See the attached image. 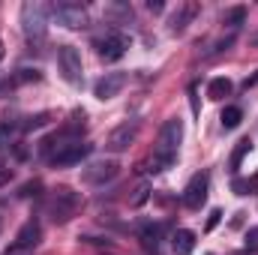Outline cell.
<instances>
[{
    "label": "cell",
    "mask_w": 258,
    "mask_h": 255,
    "mask_svg": "<svg viewBox=\"0 0 258 255\" xmlns=\"http://www.w3.org/2000/svg\"><path fill=\"white\" fill-rule=\"evenodd\" d=\"M180 141H183V120H180V117L165 120V123H162V129H159V138H156L153 156H150V162H147V168H144V171L159 174V171L171 168V162H174V156H177Z\"/></svg>",
    "instance_id": "cell-1"
},
{
    "label": "cell",
    "mask_w": 258,
    "mask_h": 255,
    "mask_svg": "<svg viewBox=\"0 0 258 255\" xmlns=\"http://www.w3.org/2000/svg\"><path fill=\"white\" fill-rule=\"evenodd\" d=\"M81 192L69 189V186H57V189L48 192V198H45V213H48V219L51 222H57V225H63L69 222L78 210H81Z\"/></svg>",
    "instance_id": "cell-2"
},
{
    "label": "cell",
    "mask_w": 258,
    "mask_h": 255,
    "mask_svg": "<svg viewBox=\"0 0 258 255\" xmlns=\"http://www.w3.org/2000/svg\"><path fill=\"white\" fill-rule=\"evenodd\" d=\"M48 15H51V9L45 6V3H39V0H27L24 6H21V24H24V33L33 39H39V36H45V24H48Z\"/></svg>",
    "instance_id": "cell-3"
},
{
    "label": "cell",
    "mask_w": 258,
    "mask_h": 255,
    "mask_svg": "<svg viewBox=\"0 0 258 255\" xmlns=\"http://www.w3.org/2000/svg\"><path fill=\"white\" fill-rule=\"evenodd\" d=\"M117 174H120V162L117 159H96V162H90V165L81 168V180L90 183V186H105Z\"/></svg>",
    "instance_id": "cell-4"
},
{
    "label": "cell",
    "mask_w": 258,
    "mask_h": 255,
    "mask_svg": "<svg viewBox=\"0 0 258 255\" xmlns=\"http://www.w3.org/2000/svg\"><path fill=\"white\" fill-rule=\"evenodd\" d=\"M51 9V15L66 24V27H84L87 24V9H84V3H78V0H57V3H51L48 6Z\"/></svg>",
    "instance_id": "cell-5"
},
{
    "label": "cell",
    "mask_w": 258,
    "mask_h": 255,
    "mask_svg": "<svg viewBox=\"0 0 258 255\" xmlns=\"http://www.w3.org/2000/svg\"><path fill=\"white\" fill-rule=\"evenodd\" d=\"M135 138H138V123L129 120V123H120L117 129H111V135L105 138V147L111 153H123V150H129L135 144Z\"/></svg>",
    "instance_id": "cell-6"
},
{
    "label": "cell",
    "mask_w": 258,
    "mask_h": 255,
    "mask_svg": "<svg viewBox=\"0 0 258 255\" xmlns=\"http://www.w3.org/2000/svg\"><path fill=\"white\" fill-rule=\"evenodd\" d=\"M57 60H60V69H63L66 81L69 84H81V54H78V48L75 45H63L60 54H57Z\"/></svg>",
    "instance_id": "cell-7"
},
{
    "label": "cell",
    "mask_w": 258,
    "mask_h": 255,
    "mask_svg": "<svg viewBox=\"0 0 258 255\" xmlns=\"http://www.w3.org/2000/svg\"><path fill=\"white\" fill-rule=\"evenodd\" d=\"M90 153V144L87 141H75V144H69V147H63L60 153H54L48 162L54 165V168H69V165H81V159Z\"/></svg>",
    "instance_id": "cell-8"
},
{
    "label": "cell",
    "mask_w": 258,
    "mask_h": 255,
    "mask_svg": "<svg viewBox=\"0 0 258 255\" xmlns=\"http://www.w3.org/2000/svg\"><path fill=\"white\" fill-rule=\"evenodd\" d=\"M126 87V72H108V75H102L99 81H96V87H93V93H96V99H114L120 90Z\"/></svg>",
    "instance_id": "cell-9"
},
{
    "label": "cell",
    "mask_w": 258,
    "mask_h": 255,
    "mask_svg": "<svg viewBox=\"0 0 258 255\" xmlns=\"http://www.w3.org/2000/svg\"><path fill=\"white\" fill-rule=\"evenodd\" d=\"M207 186H210L207 174H195L192 180L186 183V189H183V204L189 210H201V204L207 201Z\"/></svg>",
    "instance_id": "cell-10"
},
{
    "label": "cell",
    "mask_w": 258,
    "mask_h": 255,
    "mask_svg": "<svg viewBox=\"0 0 258 255\" xmlns=\"http://www.w3.org/2000/svg\"><path fill=\"white\" fill-rule=\"evenodd\" d=\"M129 48V39L123 33H108L102 42H99V57L105 60V63H114V60H120L123 54H126Z\"/></svg>",
    "instance_id": "cell-11"
},
{
    "label": "cell",
    "mask_w": 258,
    "mask_h": 255,
    "mask_svg": "<svg viewBox=\"0 0 258 255\" xmlns=\"http://www.w3.org/2000/svg\"><path fill=\"white\" fill-rule=\"evenodd\" d=\"M39 240H42L39 222H36V219H27V222L18 228V234H15V240H12V249H15V252H18V249H33Z\"/></svg>",
    "instance_id": "cell-12"
},
{
    "label": "cell",
    "mask_w": 258,
    "mask_h": 255,
    "mask_svg": "<svg viewBox=\"0 0 258 255\" xmlns=\"http://www.w3.org/2000/svg\"><path fill=\"white\" fill-rule=\"evenodd\" d=\"M171 246H174V255H192L195 249V234L189 228H180L174 237H171Z\"/></svg>",
    "instance_id": "cell-13"
},
{
    "label": "cell",
    "mask_w": 258,
    "mask_h": 255,
    "mask_svg": "<svg viewBox=\"0 0 258 255\" xmlns=\"http://www.w3.org/2000/svg\"><path fill=\"white\" fill-rule=\"evenodd\" d=\"M195 12H198V6H195V3H183V6L171 15V30H174V33H180V30H183V27L195 18Z\"/></svg>",
    "instance_id": "cell-14"
},
{
    "label": "cell",
    "mask_w": 258,
    "mask_h": 255,
    "mask_svg": "<svg viewBox=\"0 0 258 255\" xmlns=\"http://www.w3.org/2000/svg\"><path fill=\"white\" fill-rule=\"evenodd\" d=\"M18 129H21V123H18L15 117H0V147H6V144H15V138H18Z\"/></svg>",
    "instance_id": "cell-15"
},
{
    "label": "cell",
    "mask_w": 258,
    "mask_h": 255,
    "mask_svg": "<svg viewBox=\"0 0 258 255\" xmlns=\"http://www.w3.org/2000/svg\"><path fill=\"white\" fill-rule=\"evenodd\" d=\"M228 93H231V81H228V78H213V81H210V87H207V96H210V99H216V102H219V99H225Z\"/></svg>",
    "instance_id": "cell-16"
},
{
    "label": "cell",
    "mask_w": 258,
    "mask_h": 255,
    "mask_svg": "<svg viewBox=\"0 0 258 255\" xmlns=\"http://www.w3.org/2000/svg\"><path fill=\"white\" fill-rule=\"evenodd\" d=\"M249 150H252V141H249V138L237 141V147H234V153H231V162H228V165H231V171H237V168H240V162H243V156H246Z\"/></svg>",
    "instance_id": "cell-17"
},
{
    "label": "cell",
    "mask_w": 258,
    "mask_h": 255,
    "mask_svg": "<svg viewBox=\"0 0 258 255\" xmlns=\"http://www.w3.org/2000/svg\"><path fill=\"white\" fill-rule=\"evenodd\" d=\"M219 120H222V126H225V129H234V126H240V120H243V111H240L237 105H228V108L222 111V117H219Z\"/></svg>",
    "instance_id": "cell-18"
},
{
    "label": "cell",
    "mask_w": 258,
    "mask_h": 255,
    "mask_svg": "<svg viewBox=\"0 0 258 255\" xmlns=\"http://www.w3.org/2000/svg\"><path fill=\"white\" fill-rule=\"evenodd\" d=\"M222 21H225V24H228L231 30H237V27H240V24L246 21V9H243V6H237V9L225 12V18H222Z\"/></svg>",
    "instance_id": "cell-19"
},
{
    "label": "cell",
    "mask_w": 258,
    "mask_h": 255,
    "mask_svg": "<svg viewBox=\"0 0 258 255\" xmlns=\"http://www.w3.org/2000/svg\"><path fill=\"white\" fill-rule=\"evenodd\" d=\"M48 120H51V111H39V114L27 117V123H21V129H39V126H45Z\"/></svg>",
    "instance_id": "cell-20"
},
{
    "label": "cell",
    "mask_w": 258,
    "mask_h": 255,
    "mask_svg": "<svg viewBox=\"0 0 258 255\" xmlns=\"http://www.w3.org/2000/svg\"><path fill=\"white\" fill-rule=\"evenodd\" d=\"M231 189L237 192V195H249V192L258 189V177H249V180H234V186Z\"/></svg>",
    "instance_id": "cell-21"
},
{
    "label": "cell",
    "mask_w": 258,
    "mask_h": 255,
    "mask_svg": "<svg viewBox=\"0 0 258 255\" xmlns=\"http://www.w3.org/2000/svg\"><path fill=\"white\" fill-rule=\"evenodd\" d=\"M246 249L258 252V228H249V231H246Z\"/></svg>",
    "instance_id": "cell-22"
},
{
    "label": "cell",
    "mask_w": 258,
    "mask_h": 255,
    "mask_svg": "<svg viewBox=\"0 0 258 255\" xmlns=\"http://www.w3.org/2000/svg\"><path fill=\"white\" fill-rule=\"evenodd\" d=\"M9 177H12V168H9V162H6V159L0 156V186H3V183H6Z\"/></svg>",
    "instance_id": "cell-23"
},
{
    "label": "cell",
    "mask_w": 258,
    "mask_h": 255,
    "mask_svg": "<svg viewBox=\"0 0 258 255\" xmlns=\"http://www.w3.org/2000/svg\"><path fill=\"white\" fill-rule=\"evenodd\" d=\"M36 189H39V180H33V183H27V186H21V198H27V195H36Z\"/></svg>",
    "instance_id": "cell-24"
},
{
    "label": "cell",
    "mask_w": 258,
    "mask_h": 255,
    "mask_svg": "<svg viewBox=\"0 0 258 255\" xmlns=\"http://www.w3.org/2000/svg\"><path fill=\"white\" fill-rule=\"evenodd\" d=\"M147 201V186H138L135 189V198H132V204H144Z\"/></svg>",
    "instance_id": "cell-25"
},
{
    "label": "cell",
    "mask_w": 258,
    "mask_h": 255,
    "mask_svg": "<svg viewBox=\"0 0 258 255\" xmlns=\"http://www.w3.org/2000/svg\"><path fill=\"white\" fill-rule=\"evenodd\" d=\"M147 9H150V12H162L165 3H162V0H147Z\"/></svg>",
    "instance_id": "cell-26"
},
{
    "label": "cell",
    "mask_w": 258,
    "mask_h": 255,
    "mask_svg": "<svg viewBox=\"0 0 258 255\" xmlns=\"http://www.w3.org/2000/svg\"><path fill=\"white\" fill-rule=\"evenodd\" d=\"M219 216H222V213H219V210H213V213H210V219H207V228H213V225L219 222Z\"/></svg>",
    "instance_id": "cell-27"
},
{
    "label": "cell",
    "mask_w": 258,
    "mask_h": 255,
    "mask_svg": "<svg viewBox=\"0 0 258 255\" xmlns=\"http://www.w3.org/2000/svg\"><path fill=\"white\" fill-rule=\"evenodd\" d=\"M255 84H258V72L252 75V78H246V81H243V87H246V90H249V87H255Z\"/></svg>",
    "instance_id": "cell-28"
},
{
    "label": "cell",
    "mask_w": 258,
    "mask_h": 255,
    "mask_svg": "<svg viewBox=\"0 0 258 255\" xmlns=\"http://www.w3.org/2000/svg\"><path fill=\"white\" fill-rule=\"evenodd\" d=\"M252 42H255V45H258V33H255V36H252Z\"/></svg>",
    "instance_id": "cell-29"
},
{
    "label": "cell",
    "mask_w": 258,
    "mask_h": 255,
    "mask_svg": "<svg viewBox=\"0 0 258 255\" xmlns=\"http://www.w3.org/2000/svg\"><path fill=\"white\" fill-rule=\"evenodd\" d=\"M0 57H3V42H0Z\"/></svg>",
    "instance_id": "cell-30"
}]
</instances>
